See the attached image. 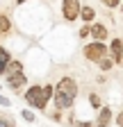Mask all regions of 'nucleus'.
Masks as SVG:
<instances>
[{
    "instance_id": "f03ea898",
    "label": "nucleus",
    "mask_w": 123,
    "mask_h": 127,
    "mask_svg": "<svg viewBox=\"0 0 123 127\" xmlns=\"http://www.w3.org/2000/svg\"><path fill=\"white\" fill-rule=\"evenodd\" d=\"M110 55V50H107V45H105V41H91V43H87L84 45V57L89 59V61H100L103 57H107Z\"/></svg>"
},
{
    "instance_id": "dca6fc26",
    "label": "nucleus",
    "mask_w": 123,
    "mask_h": 127,
    "mask_svg": "<svg viewBox=\"0 0 123 127\" xmlns=\"http://www.w3.org/2000/svg\"><path fill=\"white\" fill-rule=\"evenodd\" d=\"M89 104L94 107V109H100V98H98L96 93H91V95H89Z\"/></svg>"
},
{
    "instance_id": "7ed1b4c3",
    "label": "nucleus",
    "mask_w": 123,
    "mask_h": 127,
    "mask_svg": "<svg viewBox=\"0 0 123 127\" xmlns=\"http://www.w3.org/2000/svg\"><path fill=\"white\" fill-rule=\"evenodd\" d=\"M25 102L30 107H37V109H46L48 100L43 98V89L41 86H30V91L25 93Z\"/></svg>"
},
{
    "instance_id": "ddd939ff",
    "label": "nucleus",
    "mask_w": 123,
    "mask_h": 127,
    "mask_svg": "<svg viewBox=\"0 0 123 127\" xmlns=\"http://www.w3.org/2000/svg\"><path fill=\"white\" fill-rule=\"evenodd\" d=\"M9 30H11V21L7 18V16L0 14V34H7Z\"/></svg>"
},
{
    "instance_id": "39448f33",
    "label": "nucleus",
    "mask_w": 123,
    "mask_h": 127,
    "mask_svg": "<svg viewBox=\"0 0 123 127\" xmlns=\"http://www.w3.org/2000/svg\"><path fill=\"white\" fill-rule=\"evenodd\" d=\"M89 36L94 39V41H105L107 39V27L103 23H94L89 27Z\"/></svg>"
},
{
    "instance_id": "1a4fd4ad",
    "label": "nucleus",
    "mask_w": 123,
    "mask_h": 127,
    "mask_svg": "<svg viewBox=\"0 0 123 127\" xmlns=\"http://www.w3.org/2000/svg\"><path fill=\"white\" fill-rule=\"evenodd\" d=\"M0 127H16V120H14V116L7 114V111H0Z\"/></svg>"
},
{
    "instance_id": "4468645a",
    "label": "nucleus",
    "mask_w": 123,
    "mask_h": 127,
    "mask_svg": "<svg viewBox=\"0 0 123 127\" xmlns=\"http://www.w3.org/2000/svg\"><path fill=\"white\" fill-rule=\"evenodd\" d=\"M41 89H43V98H46V100H50V98H53V93H55V86H53V84H46V86H41Z\"/></svg>"
},
{
    "instance_id": "0eeeda50",
    "label": "nucleus",
    "mask_w": 123,
    "mask_h": 127,
    "mask_svg": "<svg viewBox=\"0 0 123 127\" xmlns=\"http://www.w3.org/2000/svg\"><path fill=\"white\" fill-rule=\"evenodd\" d=\"M25 82H27V77L23 75V73H16V75H7V86L9 89H21V86H25Z\"/></svg>"
},
{
    "instance_id": "6ab92c4d",
    "label": "nucleus",
    "mask_w": 123,
    "mask_h": 127,
    "mask_svg": "<svg viewBox=\"0 0 123 127\" xmlns=\"http://www.w3.org/2000/svg\"><path fill=\"white\" fill-rule=\"evenodd\" d=\"M80 36H82V39H87V36H89V27H87V25H82V27H80Z\"/></svg>"
},
{
    "instance_id": "a211bd4d",
    "label": "nucleus",
    "mask_w": 123,
    "mask_h": 127,
    "mask_svg": "<svg viewBox=\"0 0 123 127\" xmlns=\"http://www.w3.org/2000/svg\"><path fill=\"white\" fill-rule=\"evenodd\" d=\"M23 118L32 123V120H34V114H32V111H30V109H25V111H23Z\"/></svg>"
},
{
    "instance_id": "20e7f679",
    "label": "nucleus",
    "mask_w": 123,
    "mask_h": 127,
    "mask_svg": "<svg viewBox=\"0 0 123 127\" xmlns=\"http://www.w3.org/2000/svg\"><path fill=\"white\" fill-rule=\"evenodd\" d=\"M80 0H62V14H64V18L71 23V21H75L80 16Z\"/></svg>"
},
{
    "instance_id": "412c9836",
    "label": "nucleus",
    "mask_w": 123,
    "mask_h": 127,
    "mask_svg": "<svg viewBox=\"0 0 123 127\" xmlns=\"http://www.w3.org/2000/svg\"><path fill=\"white\" fill-rule=\"evenodd\" d=\"M78 127H94V123H89V120H84V123H78Z\"/></svg>"
},
{
    "instance_id": "f257e3e1",
    "label": "nucleus",
    "mask_w": 123,
    "mask_h": 127,
    "mask_svg": "<svg viewBox=\"0 0 123 127\" xmlns=\"http://www.w3.org/2000/svg\"><path fill=\"white\" fill-rule=\"evenodd\" d=\"M75 95H78V84H75V79H73V77H62L59 82H57V86H55L53 98H55L57 109L64 111V109L73 107Z\"/></svg>"
},
{
    "instance_id": "b1692460",
    "label": "nucleus",
    "mask_w": 123,
    "mask_h": 127,
    "mask_svg": "<svg viewBox=\"0 0 123 127\" xmlns=\"http://www.w3.org/2000/svg\"><path fill=\"white\" fill-rule=\"evenodd\" d=\"M121 9H123V5H121Z\"/></svg>"
},
{
    "instance_id": "9b49d317",
    "label": "nucleus",
    "mask_w": 123,
    "mask_h": 127,
    "mask_svg": "<svg viewBox=\"0 0 123 127\" xmlns=\"http://www.w3.org/2000/svg\"><path fill=\"white\" fill-rule=\"evenodd\" d=\"M80 16H82V21H84V25H87V23H91V21H94L96 11L91 9V7H82V9H80Z\"/></svg>"
},
{
    "instance_id": "2eb2a0df",
    "label": "nucleus",
    "mask_w": 123,
    "mask_h": 127,
    "mask_svg": "<svg viewBox=\"0 0 123 127\" xmlns=\"http://www.w3.org/2000/svg\"><path fill=\"white\" fill-rule=\"evenodd\" d=\"M112 64H114L112 59H107V57H103V59L98 61V66H100L103 70H110V68H112Z\"/></svg>"
},
{
    "instance_id": "6e6552de",
    "label": "nucleus",
    "mask_w": 123,
    "mask_h": 127,
    "mask_svg": "<svg viewBox=\"0 0 123 127\" xmlns=\"http://www.w3.org/2000/svg\"><path fill=\"white\" fill-rule=\"evenodd\" d=\"M110 120H112V109H110V107H103V109L98 111V120H96L94 127H107V125H110Z\"/></svg>"
},
{
    "instance_id": "aec40b11",
    "label": "nucleus",
    "mask_w": 123,
    "mask_h": 127,
    "mask_svg": "<svg viewBox=\"0 0 123 127\" xmlns=\"http://www.w3.org/2000/svg\"><path fill=\"white\" fill-rule=\"evenodd\" d=\"M0 104H2V107H9V98H5V95H0Z\"/></svg>"
},
{
    "instance_id": "5701e85b",
    "label": "nucleus",
    "mask_w": 123,
    "mask_h": 127,
    "mask_svg": "<svg viewBox=\"0 0 123 127\" xmlns=\"http://www.w3.org/2000/svg\"><path fill=\"white\" fill-rule=\"evenodd\" d=\"M16 2H18V5H21V2H25V0H16Z\"/></svg>"
},
{
    "instance_id": "f8f14e48",
    "label": "nucleus",
    "mask_w": 123,
    "mask_h": 127,
    "mask_svg": "<svg viewBox=\"0 0 123 127\" xmlns=\"http://www.w3.org/2000/svg\"><path fill=\"white\" fill-rule=\"evenodd\" d=\"M7 75H16V73H23V64L21 61H9V66L5 70Z\"/></svg>"
},
{
    "instance_id": "423d86ee",
    "label": "nucleus",
    "mask_w": 123,
    "mask_h": 127,
    "mask_svg": "<svg viewBox=\"0 0 123 127\" xmlns=\"http://www.w3.org/2000/svg\"><path fill=\"white\" fill-rule=\"evenodd\" d=\"M110 57L114 64H121V57H123V41L121 39H114L112 45H110Z\"/></svg>"
},
{
    "instance_id": "4be33fe9",
    "label": "nucleus",
    "mask_w": 123,
    "mask_h": 127,
    "mask_svg": "<svg viewBox=\"0 0 123 127\" xmlns=\"http://www.w3.org/2000/svg\"><path fill=\"white\" fill-rule=\"evenodd\" d=\"M116 125H119V127H123V114H119V116H116Z\"/></svg>"
},
{
    "instance_id": "9d476101",
    "label": "nucleus",
    "mask_w": 123,
    "mask_h": 127,
    "mask_svg": "<svg viewBox=\"0 0 123 127\" xmlns=\"http://www.w3.org/2000/svg\"><path fill=\"white\" fill-rule=\"evenodd\" d=\"M9 61H11L9 52H7V50H2V48H0V75H5L7 66H9Z\"/></svg>"
},
{
    "instance_id": "f3484780",
    "label": "nucleus",
    "mask_w": 123,
    "mask_h": 127,
    "mask_svg": "<svg viewBox=\"0 0 123 127\" xmlns=\"http://www.w3.org/2000/svg\"><path fill=\"white\" fill-rule=\"evenodd\" d=\"M100 2H103L105 7H110V9H114V7H119V5H121V0H100Z\"/></svg>"
}]
</instances>
